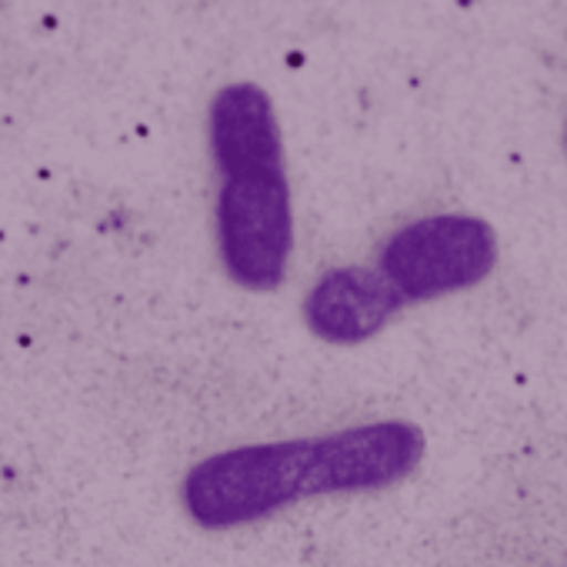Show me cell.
I'll list each match as a JSON object with an SVG mask.
<instances>
[{
	"label": "cell",
	"mask_w": 567,
	"mask_h": 567,
	"mask_svg": "<svg viewBox=\"0 0 567 567\" xmlns=\"http://www.w3.org/2000/svg\"><path fill=\"white\" fill-rule=\"evenodd\" d=\"M424 431L411 421H371L311 441L308 494L384 491L417 471Z\"/></svg>",
	"instance_id": "4"
},
{
	"label": "cell",
	"mask_w": 567,
	"mask_h": 567,
	"mask_svg": "<svg viewBox=\"0 0 567 567\" xmlns=\"http://www.w3.org/2000/svg\"><path fill=\"white\" fill-rule=\"evenodd\" d=\"M378 264L401 301H434L474 288L494 270L497 234L471 214H434L394 230Z\"/></svg>",
	"instance_id": "3"
},
{
	"label": "cell",
	"mask_w": 567,
	"mask_h": 567,
	"mask_svg": "<svg viewBox=\"0 0 567 567\" xmlns=\"http://www.w3.org/2000/svg\"><path fill=\"white\" fill-rule=\"evenodd\" d=\"M217 250L227 277L274 291L295 250V204L284 167L227 174L217 190Z\"/></svg>",
	"instance_id": "2"
},
{
	"label": "cell",
	"mask_w": 567,
	"mask_h": 567,
	"mask_svg": "<svg viewBox=\"0 0 567 567\" xmlns=\"http://www.w3.org/2000/svg\"><path fill=\"white\" fill-rule=\"evenodd\" d=\"M210 154L224 177L284 167V141L264 87L230 84L217 91L210 101Z\"/></svg>",
	"instance_id": "6"
},
{
	"label": "cell",
	"mask_w": 567,
	"mask_h": 567,
	"mask_svg": "<svg viewBox=\"0 0 567 567\" xmlns=\"http://www.w3.org/2000/svg\"><path fill=\"white\" fill-rule=\"evenodd\" d=\"M311 441L244 444L194 464L184 477V511L207 530L264 520L311 497Z\"/></svg>",
	"instance_id": "1"
},
{
	"label": "cell",
	"mask_w": 567,
	"mask_h": 567,
	"mask_svg": "<svg viewBox=\"0 0 567 567\" xmlns=\"http://www.w3.org/2000/svg\"><path fill=\"white\" fill-rule=\"evenodd\" d=\"M401 295L371 267H334L305 298L308 328L331 344H361L374 338L398 311Z\"/></svg>",
	"instance_id": "5"
}]
</instances>
